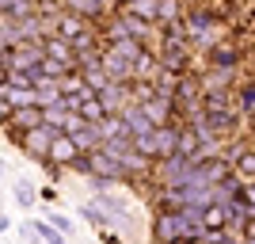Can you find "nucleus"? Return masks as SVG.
<instances>
[{
	"label": "nucleus",
	"mask_w": 255,
	"mask_h": 244,
	"mask_svg": "<svg viewBox=\"0 0 255 244\" xmlns=\"http://www.w3.org/2000/svg\"><path fill=\"white\" fill-rule=\"evenodd\" d=\"M236 103H240V111L255 122V80H252V84H244V88H236Z\"/></svg>",
	"instance_id": "nucleus-20"
},
{
	"label": "nucleus",
	"mask_w": 255,
	"mask_h": 244,
	"mask_svg": "<svg viewBox=\"0 0 255 244\" xmlns=\"http://www.w3.org/2000/svg\"><path fill=\"white\" fill-rule=\"evenodd\" d=\"M61 8L80 15V19H99V15H103V4H99V0H61Z\"/></svg>",
	"instance_id": "nucleus-12"
},
{
	"label": "nucleus",
	"mask_w": 255,
	"mask_h": 244,
	"mask_svg": "<svg viewBox=\"0 0 255 244\" xmlns=\"http://www.w3.org/2000/svg\"><path fill=\"white\" fill-rule=\"evenodd\" d=\"M175 15H179V4H175V0H160V19L175 23Z\"/></svg>",
	"instance_id": "nucleus-25"
},
{
	"label": "nucleus",
	"mask_w": 255,
	"mask_h": 244,
	"mask_svg": "<svg viewBox=\"0 0 255 244\" xmlns=\"http://www.w3.org/2000/svg\"><path fill=\"white\" fill-rule=\"evenodd\" d=\"M252 130H255V122H252Z\"/></svg>",
	"instance_id": "nucleus-30"
},
{
	"label": "nucleus",
	"mask_w": 255,
	"mask_h": 244,
	"mask_svg": "<svg viewBox=\"0 0 255 244\" xmlns=\"http://www.w3.org/2000/svg\"><path fill=\"white\" fill-rule=\"evenodd\" d=\"M80 115H84L88 122H103V118H107V107L99 103V96H88L84 103H80Z\"/></svg>",
	"instance_id": "nucleus-21"
},
{
	"label": "nucleus",
	"mask_w": 255,
	"mask_h": 244,
	"mask_svg": "<svg viewBox=\"0 0 255 244\" xmlns=\"http://www.w3.org/2000/svg\"><path fill=\"white\" fill-rule=\"evenodd\" d=\"M84 31H88L84 19H80V15H73V11H61V15L53 19V34H61L65 42H76Z\"/></svg>",
	"instance_id": "nucleus-10"
},
{
	"label": "nucleus",
	"mask_w": 255,
	"mask_h": 244,
	"mask_svg": "<svg viewBox=\"0 0 255 244\" xmlns=\"http://www.w3.org/2000/svg\"><path fill=\"white\" fill-rule=\"evenodd\" d=\"M38 237H42V244H69V233H61L53 222H46V218H38Z\"/></svg>",
	"instance_id": "nucleus-19"
},
{
	"label": "nucleus",
	"mask_w": 255,
	"mask_h": 244,
	"mask_svg": "<svg viewBox=\"0 0 255 244\" xmlns=\"http://www.w3.org/2000/svg\"><path fill=\"white\" fill-rule=\"evenodd\" d=\"M15 202H19L23 210H31L34 202H42V199L34 195V187H31V183H27V180H15Z\"/></svg>",
	"instance_id": "nucleus-22"
},
{
	"label": "nucleus",
	"mask_w": 255,
	"mask_h": 244,
	"mask_svg": "<svg viewBox=\"0 0 255 244\" xmlns=\"http://www.w3.org/2000/svg\"><path fill=\"white\" fill-rule=\"evenodd\" d=\"M46 122V111L38 103H31V107H15V115H11V122H4V130H34V126H42Z\"/></svg>",
	"instance_id": "nucleus-7"
},
{
	"label": "nucleus",
	"mask_w": 255,
	"mask_h": 244,
	"mask_svg": "<svg viewBox=\"0 0 255 244\" xmlns=\"http://www.w3.org/2000/svg\"><path fill=\"white\" fill-rule=\"evenodd\" d=\"M103 65H107V73H111V80H118V84H129V80H133V61H126V57L115 53L111 46H107V53H103Z\"/></svg>",
	"instance_id": "nucleus-9"
},
{
	"label": "nucleus",
	"mask_w": 255,
	"mask_h": 244,
	"mask_svg": "<svg viewBox=\"0 0 255 244\" xmlns=\"http://www.w3.org/2000/svg\"><path fill=\"white\" fill-rule=\"evenodd\" d=\"M38 199H42V206H50V202H57V191H53V187H42Z\"/></svg>",
	"instance_id": "nucleus-27"
},
{
	"label": "nucleus",
	"mask_w": 255,
	"mask_h": 244,
	"mask_svg": "<svg viewBox=\"0 0 255 244\" xmlns=\"http://www.w3.org/2000/svg\"><path fill=\"white\" fill-rule=\"evenodd\" d=\"M233 73H236V69H221V65H210V73L202 76V88H206V92H221V88L233 84Z\"/></svg>",
	"instance_id": "nucleus-13"
},
{
	"label": "nucleus",
	"mask_w": 255,
	"mask_h": 244,
	"mask_svg": "<svg viewBox=\"0 0 255 244\" xmlns=\"http://www.w3.org/2000/svg\"><path fill=\"white\" fill-rule=\"evenodd\" d=\"M198 172H202V180H206V183H213V187L236 176L233 160L225 157V153H210V157H202V160H198Z\"/></svg>",
	"instance_id": "nucleus-5"
},
{
	"label": "nucleus",
	"mask_w": 255,
	"mask_h": 244,
	"mask_svg": "<svg viewBox=\"0 0 255 244\" xmlns=\"http://www.w3.org/2000/svg\"><path fill=\"white\" fill-rule=\"evenodd\" d=\"M76 157H80V149H76L73 134H57L53 145H50V160H53V164H61V168H69Z\"/></svg>",
	"instance_id": "nucleus-8"
},
{
	"label": "nucleus",
	"mask_w": 255,
	"mask_h": 244,
	"mask_svg": "<svg viewBox=\"0 0 255 244\" xmlns=\"http://www.w3.org/2000/svg\"><path fill=\"white\" fill-rule=\"evenodd\" d=\"M198 225H191V218L183 210H156L152 214V241L156 244H171L175 237H183V233H194ZM206 233V229H202Z\"/></svg>",
	"instance_id": "nucleus-3"
},
{
	"label": "nucleus",
	"mask_w": 255,
	"mask_h": 244,
	"mask_svg": "<svg viewBox=\"0 0 255 244\" xmlns=\"http://www.w3.org/2000/svg\"><path fill=\"white\" fill-rule=\"evenodd\" d=\"M210 65H221V69H236V65H240V50H236V46L217 42V46L210 50Z\"/></svg>",
	"instance_id": "nucleus-15"
},
{
	"label": "nucleus",
	"mask_w": 255,
	"mask_h": 244,
	"mask_svg": "<svg viewBox=\"0 0 255 244\" xmlns=\"http://www.w3.org/2000/svg\"><path fill=\"white\" fill-rule=\"evenodd\" d=\"M202 229H206V237L225 233V229H229V206H221V202L206 206V210H202Z\"/></svg>",
	"instance_id": "nucleus-11"
},
{
	"label": "nucleus",
	"mask_w": 255,
	"mask_h": 244,
	"mask_svg": "<svg viewBox=\"0 0 255 244\" xmlns=\"http://www.w3.org/2000/svg\"><path fill=\"white\" fill-rule=\"evenodd\" d=\"M99 4H103V8H107V4H118V0H99Z\"/></svg>",
	"instance_id": "nucleus-28"
},
{
	"label": "nucleus",
	"mask_w": 255,
	"mask_h": 244,
	"mask_svg": "<svg viewBox=\"0 0 255 244\" xmlns=\"http://www.w3.org/2000/svg\"><path fill=\"white\" fill-rule=\"evenodd\" d=\"M122 122H126V134H129V138H145V134L156 130V122H152V118L145 115V107H137V103H129L126 111H122Z\"/></svg>",
	"instance_id": "nucleus-6"
},
{
	"label": "nucleus",
	"mask_w": 255,
	"mask_h": 244,
	"mask_svg": "<svg viewBox=\"0 0 255 244\" xmlns=\"http://www.w3.org/2000/svg\"><path fill=\"white\" fill-rule=\"evenodd\" d=\"M221 107H240L229 96V88H221V92H202V111H221Z\"/></svg>",
	"instance_id": "nucleus-18"
},
{
	"label": "nucleus",
	"mask_w": 255,
	"mask_h": 244,
	"mask_svg": "<svg viewBox=\"0 0 255 244\" xmlns=\"http://www.w3.org/2000/svg\"><path fill=\"white\" fill-rule=\"evenodd\" d=\"M46 222H53L61 233H69V237H73V229H76V222H73V218H65L61 210H46Z\"/></svg>",
	"instance_id": "nucleus-23"
},
{
	"label": "nucleus",
	"mask_w": 255,
	"mask_h": 244,
	"mask_svg": "<svg viewBox=\"0 0 255 244\" xmlns=\"http://www.w3.org/2000/svg\"><path fill=\"white\" fill-rule=\"evenodd\" d=\"M171 244H206V233H202V229H194V233H183V237H175Z\"/></svg>",
	"instance_id": "nucleus-26"
},
{
	"label": "nucleus",
	"mask_w": 255,
	"mask_h": 244,
	"mask_svg": "<svg viewBox=\"0 0 255 244\" xmlns=\"http://www.w3.org/2000/svg\"><path fill=\"white\" fill-rule=\"evenodd\" d=\"M4 134H8V141H15V145L23 149V153H27V157L31 160H38V164H42V160H50V145H53V138H57V134H65V130H53V126H34V130H4Z\"/></svg>",
	"instance_id": "nucleus-2"
},
{
	"label": "nucleus",
	"mask_w": 255,
	"mask_h": 244,
	"mask_svg": "<svg viewBox=\"0 0 255 244\" xmlns=\"http://www.w3.org/2000/svg\"><path fill=\"white\" fill-rule=\"evenodd\" d=\"M202 122H206V130H210L217 141H225V138H233L236 130H240V111L236 107H221V111H206L202 115Z\"/></svg>",
	"instance_id": "nucleus-4"
},
{
	"label": "nucleus",
	"mask_w": 255,
	"mask_h": 244,
	"mask_svg": "<svg viewBox=\"0 0 255 244\" xmlns=\"http://www.w3.org/2000/svg\"><path fill=\"white\" fill-rule=\"evenodd\" d=\"M76 214H80V218H84L88 225H96L99 233H103V229H111V218H107V210H103V206H99L96 199H92V202H84V206H80V210H76Z\"/></svg>",
	"instance_id": "nucleus-14"
},
{
	"label": "nucleus",
	"mask_w": 255,
	"mask_h": 244,
	"mask_svg": "<svg viewBox=\"0 0 255 244\" xmlns=\"http://www.w3.org/2000/svg\"><path fill=\"white\" fill-rule=\"evenodd\" d=\"M244 244H255V241H244Z\"/></svg>",
	"instance_id": "nucleus-29"
},
{
	"label": "nucleus",
	"mask_w": 255,
	"mask_h": 244,
	"mask_svg": "<svg viewBox=\"0 0 255 244\" xmlns=\"http://www.w3.org/2000/svg\"><path fill=\"white\" fill-rule=\"evenodd\" d=\"M0 11L11 15V19H23V15H34L38 4H34V0H0Z\"/></svg>",
	"instance_id": "nucleus-17"
},
{
	"label": "nucleus",
	"mask_w": 255,
	"mask_h": 244,
	"mask_svg": "<svg viewBox=\"0 0 255 244\" xmlns=\"http://www.w3.org/2000/svg\"><path fill=\"white\" fill-rule=\"evenodd\" d=\"M19 237H23L27 244H42V237H38V225H34V222H23V225H19Z\"/></svg>",
	"instance_id": "nucleus-24"
},
{
	"label": "nucleus",
	"mask_w": 255,
	"mask_h": 244,
	"mask_svg": "<svg viewBox=\"0 0 255 244\" xmlns=\"http://www.w3.org/2000/svg\"><path fill=\"white\" fill-rule=\"evenodd\" d=\"M233 168H236V176H240V180H255V149L252 145H244V149H240V157H236L233 160Z\"/></svg>",
	"instance_id": "nucleus-16"
},
{
	"label": "nucleus",
	"mask_w": 255,
	"mask_h": 244,
	"mask_svg": "<svg viewBox=\"0 0 255 244\" xmlns=\"http://www.w3.org/2000/svg\"><path fill=\"white\" fill-rule=\"evenodd\" d=\"M198 180V160L194 157H183V153H175V157L168 160H156V172H152V183L156 187H187V183Z\"/></svg>",
	"instance_id": "nucleus-1"
}]
</instances>
